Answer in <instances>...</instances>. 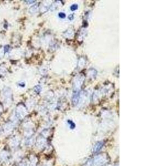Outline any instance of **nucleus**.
Segmentation results:
<instances>
[{
  "label": "nucleus",
  "instance_id": "f257e3e1",
  "mask_svg": "<svg viewBox=\"0 0 147 166\" xmlns=\"http://www.w3.org/2000/svg\"><path fill=\"white\" fill-rule=\"evenodd\" d=\"M78 9V5H73L71 7V10L72 11H74Z\"/></svg>",
  "mask_w": 147,
  "mask_h": 166
},
{
  "label": "nucleus",
  "instance_id": "f03ea898",
  "mask_svg": "<svg viewBox=\"0 0 147 166\" xmlns=\"http://www.w3.org/2000/svg\"><path fill=\"white\" fill-rule=\"evenodd\" d=\"M59 16L61 18V19H64L66 17V14L63 12H60L59 14Z\"/></svg>",
  "mask_w": 147,
  "mask_h": 166
}]
</instances>
